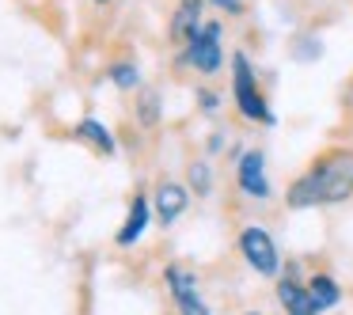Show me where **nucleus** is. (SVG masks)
<instances>
[{
	"instance_id": "nucleus-13",
	"label": "nucleus",
	"mask_w": 353,
	"mask_h": 315,
	"mask_svg": "<svg viewBox=\"0 0 353 315\" xmlns=\"http://www.w3.org/2000/svg\"><path fill=\"white\" fill-rule=\"evenodd\" d=\"M137 118H141V125L152 130V125L160 122V95H156V92H141L137 95Z\"/></svg>"
},
{
	"instance_id": "nucleus-1",
	"label": "nucleus",
	"mask_w": 353,
	"mask_h": 315,
	"mask_svg": "<svg viewBox=\"0 0 353 315\" xmlns=\"http://www.w3.org/2000/svg\"><path fill=\"white\" fill-rule=\"evenodd\" d=\"M345 198H353V148H330L285 194L292 209L338 205Z\"/></svg>"
},
{
	"instance_id": "nucleus-19",
	"label": "nucleus",
	"mask_w": 353,
	"mask_h": 315,
	"mask_svg": "<svg viewBox=\"0 0 353 315\" xmlns=\"http://www.w3.org/2000/svg\"><path fill=\"white\" fill-rule=\"evenodd\" d=\"M95 4H110V0H95Z\"/></svg>"
},
{
	"instance_id": "nucleus-11",
	"label": "nucleus",
	"mask_w": 353,
	"mask_h": 315,
	"mask_svg": "<svg viewBox=\"0 0 353 315\" xmlns=\"http://www.w3.org/2000/svg\"><path fill=\"white\" fill-rule=\"evenodd\" d=\"M307 296H312L315 312H330V307H338V300H342V289H338V281L330 274H315L312 281H307Z\"/></svg>"
},
{
	"instance_id": "nucleus-16",
	"label": "nucleus",
	"mask_w": 353,
	"mask_h": 315,
	"mask_svg": "<svg viewBox=\"0 0 353 315\" xmlns=\"http://www.w3.org/2000/svg\"><path fill=\"white\" fill-rule=\"evenodd\" d=\"M198 103H201L205 110H216V95H213V92H201V95H198Z\"/></svg>"
},
{
	"instance_id": "nucleus-10",
	"label": "nucleus",
	"mask_w": 353,
	"mask_h": 315,
	"mask_svg": "<svg viewBox=\"0 0 353 315\" xmlns=\"http://www.w3.org/2000/svg\"><path fill=\"white\" fill-rule=\"evenodd\" d=\"M156 216H160L163 224H171V221H179V216L186 213V190L179 183H163L160 190H156Z\"/></svg>"
},
{
	"instance_id": "nucleus-8",
	"label": "nucleus",
	"mask_w": 353,
	"mask_h": 315,
	"mask_svg": "<svg viewBox=\"0 0 353 315\" xmlns=\"http://www.w3.org/2000/svg\"><path fill=\"white\" fill-rule=\"evenodd\" d=\"M148 221H152V201H148L145 194H137L133 205H130V216H125V224H122V232H118V247H133V243H137V239L145 236Z\"/></svg>"
},
{
	"instance_id": "nucleus-3",
	"label": "nucleus",
	"mask_w": 353,
	"mask_h": 315,
	"mask_svg": "<svg viewBox=\"0 0 353 315\" xmlns=\"http://www.w3.org/2000/svg\"><path fill=\"white\" fill-rule=\"evenodd\" d=\"M179 65H183V69L201 72V77H213V72H221V65H224L221 23H201L198 31L186 39V50H183V57H179Z\"/></svg>"
},
{
	"instance_id": "nucleus-15",
	"label": "nucleus",
	"mask_w": 353,
	"mask_h": 315,
	"mask_svg": "<svg viewBox=\"0 0 353 315\" xmlns=\"http://www.w3.org/2000/svg\"><path fill=\"white\" fill-rule=\"evenodd\" d=\"M186 175H190V186H194V194H209V190H213V171H209V163L194 160Z\"/></svg>"
},
{
	"instance_id": "nucleus-18",
	"label": "nucleus",
	"mask_w": 353,
	"mask_h": 315,
	"mask_svg": "<svg viewBox=\"0 0 353 315\" xmlns=\"http://www.w3.org/2000/svg\"><path fill=\"white\" fill-rule=\"evenodd\" d=\"M243 315H262V312H243Z\"/></svg>"
},
{
	"instance_id": "nucleus-7",
	"label": "nucleus",
	"mask_w": 353,
	"mask_h": 315,
	"mask_svg": "<svg viewBox=\"0 0 353 315\" xmlns=\"http://www.w3.org/2000/svg\"><path fill=\"white\" fill-rule=\"evenodd\" d=\"M277 300H281L285 315H319L312 304V296H307V285H300L292 274L277 281Z\"/></svg>"
},
{
	"instance_id": "nucleus-5",
	"label": "nucleus",
	"mask_w": 353,
	"mask_h": 315,
	"mask_svg": "<svg viewBox=\"0 0 353 315\" xmlns=\"http://www.w3.org/2000/svg\"><path fill=\"white\" fill-rule=\"evenodd\" d=\"M163 281L171 289V300H175L179 315H209V304L198 289V274L186 266H168L163 270Z\"/></svg>"
},
{
	"instance_id": "nucleus-6",
	"label": "nucleus",
	"mask_w": 353,
	"mask_h": 315,
	"mask_svg": "<svg viewBox=\"0 0 353 315\" xmlns=\"http://www.w3.org/2000/svg\"><path fill=\"white\" fill-rule=\"evenodd\" d=\"M236 183L247 198H270V179H266V156L259 148H247L239 156V167H236Z\"/></svg>"
},
{
	"instance_id": "nucleus-14",
	"label": "nucleus",
	"mask_w": 353,
	"mask_h": 315,
	"mask_svg": "<svg viewBox=\"0 0 353 315\" xmlns=\"http://www.w3.org/2000/svg\"><path fill=\"white\" fill-rule=\"evenodd\" d=\"M110 80H114L122 92H133V88H141V72L133 69V61H118L110 65Z\"/></svg>"
},
{
	"instance_id": "nucleus-12",
	"label": "nucleus",
	"mask_w": 353,
	"mask_h": 315,
	"mask_svg": "<svg viewBox=\"0 0 353 315\" xmlns=\"http://www.w3.org/2000/svg\"><path fill=\"white\" fill-rule=\"evenodd\" d=\"M77 137L88 141V145L95 148V152L103 156H114V137H110V130L103 122H95V118H84V122L77 125Z\"/></svg>"
},
{
	"instance_id": "nucleus-9",
	"label": "nucleus",
	"mask_w": 353,
	"mask_h": 315,
	"mask_svg": "<svg viewBox=\"0 0 353 315\" xmlns=\"http://www.w3.org/2000/svg\"><path fill=\"white\" fill-rule=\"evenodd\" d=\"M201 4L205 0H179L175 16H171V39L175 42H186L201 27Z\"/></svg>"
},
{
	"instance_id": "nucleus-17",
	"label": "nucleus",
	"mask_w": 353,
	"mask_h": 315,
	"mask_svg": "<svg viewBox=\"0 0 353 315\" xmlns=\"http://www.w3.org/2000/svg\"><path fill=\"white\" fill-rule=\"evenodd\" d=\"M209 4H216V8H236V0H209Z\"/></svg>"
},
{
	"instance_id": "nucleus-2",
	"label": "nucleus",
	"mask_w": 353,
	"mask_h": 315,
	"mask_svg": "<svg viewBox=\"0 0 353 315\" xmlns=\"http://www.w3.org/2000/svg\"><path fill=\"white\" fill-rule=\"evenodd\" d=\"M232 99H236L239 114H243L247 122H262V125L274 122V110L266 107V95H262L259 80H254V69H251V61H247V54L232 57Z\"/></svg>"
},
{
	"instance_id": "nucleus-4",
	"label": "nucleus",
	"mask_w": 353,
	"mask_h": 315,
	"mask_svg": "<svg viewBox=\"0 0 353 315\" xmlns=\"http://www.w3.org/2000/svg\"><path fill=\"white\" fill-rule=\"evenodd\" d=\"M239 251H243L247 266H251L254 274L277 277V270H281V254H277V243H274V236H270L266 228L251 224V228L239 232Z\"/></svg>"
}]
</instances>
